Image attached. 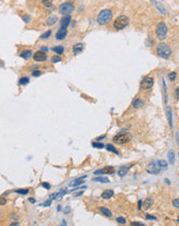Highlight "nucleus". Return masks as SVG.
I'll return each mask as SVG.
<instances>
[{"mask_svg": "<svg viewBox=\"0 0 179 226\" xmlns=\"http://www.w3.org/2000/svg\"><path fill=\"white\" fill-rule=\"evenodd\" d=\"M64 46H62V45H58V46H54L52 48V50L53 51H55L57 55H62L63 53H64Z\"/></svg>", "mask_w": 179, "mask_h": 226, "instance_id": "nucleus-19", "label": "nucleus"}, {"mask_svg": "<svg viewBox=\"0 0 179 226\" xmlns=\"http://www.w3.org/2000/svg\"><path fill=\"white\" fill-rule=\"evenodd\" d=\"M82 194H84V191H79V192H77V193L74 194V196L77 197V196H80V195H82Z\"/></svg>", "mask_w": 179, "mask_h": 226, "instance_id": "nucleus-46", "label": "nucleus"}, {"mask_svg": "<svg viewBox=\"0 0 179 226\" xmlns=\"http://www.w3.org/2000/svg\"><path fill=\"white\" fill-rule=\"evenodd\" d=\"M176 138H177V142H178V145H179V134L178 133L176 134Z\"/></svg>", "mask_w": 179, "mask_h": 226, "instance_id": "nucleus-52", "label": "nucleus"}, {"mask_svg": "<svg viewBox=\"0 0 179 226\" xmlns=\"http://www.w3.org/2000/svg\"><path fill=\"white\" fill-rule=\"evenodd\" d=\"M41 51H43V53H45V51H47L48 50V48H47V46H40V48H39Z\"/></svg>", "mask_w": 179, "mask_h": 226, "instance_id": "nucleus-44", "label": "nucleus"}, {"mask_svg": "<svg viewBox=\"0 0 179 226\" xmlns=\"http://www.w3.org/2000/svg\"><path fill=\"white\" fill-rule=\"evenodd\" d=\"M129 23H130V20L128 17H126V16H118L116 19L114 20V22H113L112 26L113 28L115 29V30H123L125 29L128 25H129Z\"/></svg>", "mask_w": 179, "mask_h": 226, "instance_id": "nucleus-3", "label": "nucleus"}, {"mask_svg": "<svg viewBox=\"0 0 179 226\" xmlns=\"http://www.w3.org/2000/svg\"><path fill=\"white\" fill-rule=\"evenodd\" d=\"M99 210H100V212L103 214L104 216L108 217V218H111V217H112V213H111V211H110L109 209H107V208H105V207H101Z\"/></svg>", "mask_w": 179, "mask_h": 226, "instance_id": "nucleus-17", "label": "nucleus"}, {"mask_svg": "<svg viewBox=\"0 0 179 226\" xmlns=\"http://www.w3.org/2000/svg\"><path fill=\"white\" fill-rule=\"evenodd\" d=\"M116 222L120 223V224H125L126 223V219L123 218V217H117L116 218Z\"/></svg>", "mask_w": 179, "mask_h": 226, "instance_id": "nucleus-35", "label": "nucleus"}, {"mask_svg": "<svg viewBox=\"0 0 179 226\" xmlns=\"http://www.w3.org/2000/svg\"><path fill=\"white\" fill-rule=\"evenodd\" d=\"M94 174L95 175H98V174H103V173H102V171H96Z\"/></svg>", "mask_w": 179, "mask_h": 226, "instance_id": "nucleus-50", "label": "nucleus"}, {"mask_svg": "<svg viewBox=\"0 0 179 226\" xmlns=\"http://www.w3.org/2000/svg\"><path fill=\"white\" fill-rule=\"evenodd\" d=\"M132 225H140V226H144V224L143 223H139V222H133V223H131Z\"/></svg>", "mask_w": 179, "mask_h": 226, "instance_id": "nucleus-47", "label": "nucleus"}, {"mask_svg": "<svg viewBox=\"0 0 179 226\" xmlns=\"http://www.w3.org/2000/svg\"><path fill=\"white\" fill-rule=\"evenodd\" d=\"M41 2H42V4L45 6V7H51L52 6V4H53V2H52V0H41Z\"/></svg>", "mask_w": 179, "mask_h": 226, "instance_id": "nucleus-33", "label": "nucleus"}, {"mask_svg": "<svg viewBox=\"0 0 179 226\" xmlns=\"http://www.w3.org/2000/svg\"><path fill=\"white\" fill-rule=\"evenodd\" d=\"M94 182H100V183H109V179L105 178V177H97L93 179Z\"/></svg>", "mask_w": 179, "mask_h": 226, "instance_id": "nucleus-24", "label": "nucleus"}, {"mask_svg": "<svg viewBox=\"0 0 179 226\" xmlns=\"http://www.w3.org/2000/svg\"><path fill=\"white\" fill-rule=\"evenodd\" d=\"M29 201L30 203H35V199L34 198H29Z\"/></svg>", "mask_w": 179, "mask_h": 226, "instance_id": "nucleus-51", "label": "nucleus"}, {"mask_svg": "<svg viewBox=\"0 0 179 226\" xmlns=\"http://www.w3.org/2000/svg\"><path fill=\"white\" fill-rule=\"evenodd\" d=\"M155 32H157V36L160 40H165L166 37H167V33H168V27L167 25L164 23V22H160L157 25V29H155Z\"/></svg>", "mask_w": 179, "mask_h": 226, "instance_id": "nucleus-4", "label": "nucleus"}, {"mask_svg": "<svg viewBox=\"0 0 179 226\" xmlns=\"http://www.w3.org/2000/svg\"><path fill=\"white\" fill-rule=\"evenodd\" d=\"M159 161V164H160V169H164V170H167L168 169V163H167V161L164 159H160L158 160Z\"/></svg>", "mask_w": 179, "mask_h": 226, "instance_id": "nucleus-26", "label": "nucleus"}, {"mask_svg": "<svg viewBox=\"0 0 179 226\" xmlns=\"http://www.w3.org/2000/svg\"><path fill=\"white\" fill-rule=\"evenodd\" d=\"M66 36H67V29L60 28L56 34V39L57 40H63V39H65Z\"/></svg>", "mask_w": 179, "mask_h": 226, "instance_id": "nucleus-11", "label": "nucleus"}, {"mask_svg": "<svg viewBox=\"0 0 179 226\" xmlns=\"http://www.w3.org/2000/svg\"><path fill=\"white\" fill-rule=\"evenodd\" d=\"M166 113H167V117H168V121H169L170 128H172V126H173V119H172L173 113H172V109H171L170 106H167V107H166Z\"/></svg>", "mask_w": 179, "mask_h": 226, "instance_id": "nucleus-13", "label": "nucleus"}, {"mask_svg": "<svg viewBox=\"0 0 179 226\" xmlns=\"http://www.w3.org/2000/svg\"><path fill=\"white\" fill-rule=\"evenodd\" d=\"M82 50H84V44H82V43H76V44H74L73 47H72V51H73L74 55H79V54H81Z\"/></svg>", "mask_w": 179, "mask_h": 226, "instance_id": "nucleus-12", "label": "nucleus"}, {"mask_svg": "<svg viewBox=\"0 0 179 226\" xmlns=\"http://www.w3.org/2000/svg\"><path fill=\"white\" fill-rule=\"evenodd\" d=\"M70 210H71V209H70V207H67L66 210H65V214H68V213L70 212Z\"/></svg>", "mask_w": 179, "mask_h": 226, "instance_id": "nucleus-49", "label": "nucleus"}, {"mask_svg": "<svg viewBox=\"0 0 179 226\" xmlns=\"http://www.w3.org/2000/svg\"><path fill=\"white\" fill-rule=\"evenodd\" d=\"M17 193H20V194H27L29 192L28 189H19V190H16Z\"/></svg>", "mask_w": 179, "mask_h": 226, "instance_id": "nucleus-34", "label": "nucleus"}, {"mask_svg": "<svg viewBox=\"0 0 179 226\" xmlns=\"http://www.w3.org/2000/svg\"><path fill=\"white\" fill-rule=\"evenodd\" d=\"M58 10L61 15L63 16H67V15H70L71 12H73L74 10V5L71 3V2H64L62 4L59 5L58 7Z\"/></svg>", "mask_w": 179, "mask_h": 226, "instance_id": "nucleus-5", "label": "nucleus"}, {"mask_svg": "<svg viewBox=\"0 0 179 226\" xmlns=\"http://www.w3.org/2000/svg\"><path fill=\"white\" fill-rule=\"evenodd\" d=\"M52 200H53V199H49V200L47 199V201L43 204V206H44V207H49V206H51V204H52Z\"/></svg>", "mask_w": 179, "mask_h": 226, "instance_id": "nucleus-42", "label": "nucleus"}, {"mask_svg": "<svg viewBox=\"0 0 179 226\" xmlns=\"http://www.w3.org/2000/svg\"><path fill=\"white\" fill-rule=\"evenodd\" d=\"M175 98H176L177 100H179V86L175 90Z\"/></svg>", "mask_w": 179, "mask_h": 226, "instance_id": "nucleus-43", "label": "nucleus"}, {"mask_svg": "<svg viewBox=\"0 0 179 226\" xmlns=\"http://www.w3.org/2000/svg\"><path fill=\"white\" fill-rule=\"evenodd\" d=\"M145 218H146V219H148V220H157V217L150 216V215H148V214H146V215H145Z\"/></svg>", "mask_w": 179, "mask_h": 226, "instance_id": "nucleus-39", "label": "nucleus"}, {"mask_svg": "<svg viewBox=\"0 0 179 226\" xmlns=\"http://www.w3.org/2000/svg\"><path fill=\"white\" fill-rule=\"evenodd\" d=\"M20 56L23 58L24 60H29L32 56V50L31 49H25L20 54Z\"/></svg>", "mask_w": 179, "mask_h": 226, "instance_id": "nucleus-16", "label": "nucleus"}, {"mask_svg": "<svg viewBox=\"0 0 179 226\" xmlns=\"http://www.w3.org/2000/svg\"><path fill=\"white\" fill-rule=\"evenodd\" d=\"M144 101H142L140 98H136V99H134V101H133V107L134 108H136V109H138V108H141L144 106Z\"/></svg>", "mask_w": 179, "mask_h": 226, "instance_id": "nucleus-15", "label": "nucleus"}, {"mask_svg": "<svg viewBox=\"0 0 179 226\" xmlns=\"http://www.w3.org/2000/svg\"><path fill=\"white\" fill-rule=\"evenodd\" d=\"M112 19V11L108 8L106 10H101L99 13H98V17H97V22L99 25L101 26H105L106 24H108L110 22V20Z\"/></svg>", "mask_w": 179, "mask_h": 226, "instance_id": "nucleus-2", "label": "nucleus"}, {"mask_svg": "<svg viewBox=\"0 0 179 226\" xmlns=\"http://www.w3.org/2000/svg\"><path fill=\"white\" fill-rule=\"evenodd\" d=\"M85 176H84L82 178H79V179H76V180H74V181H72V182L70 183V186H73V187H74V186H77V185L82 184V183L85 182V181H82V180L85 179Z\"/></svg>", "mask_w": 179, "mask_h": 226, "instance_id": "nucleus-22", "label": "nucleus"}, {"mask_svg": "<svg viewBox=\"0 0 179 226\" xmlns=\"http://www.w3.org/2000/svg\"><path fill=\"white\" fill-rule=\"evenodd\" d=\"M157 54L162 59H169L172 56V48L169 44L165 42H160L157 45Z\"/></svg>", "mask_w": 179, "mask_h": 226, "instance_id": "nucleus-1", "label": "nucleus"}, {"mask_svg": "<svg viewBox=\"0 0 179 226\" xmlns=\"http://www.w3.org/2000/svg\"><path fill=\"white\" fill-rule=\"evenodd\" d=\"M177 221H178V222H179V219H178V220H177Z\"/></svg>", "mask_w": 179, "mask_h": 226, "instance_id": "nucleus-54", "label": "nucleus"}, {"mask_svg": "<svg viewBox=\"0 0 179 226\" xmlns=\"http://www.w3.org/2000/svg\"><path fill=\"white\" fill-rule=\"evenodd\" d=\"M113 194H114L113 190H111V189H106V190H104L103 192H102L101 197L104 198V199H109V198L112 197Z\"/></svg>", "mask_w": 179, "mask_h": 226, "instance_id": "nucleus-14", "label": "nucleus"}, {"mask_svg": "<svg viewBox=\"0 0 179 226\" xmlns=\"http://www.w3.org/2000/svg\"><path fill=\"white\" fill-rule=\"evenodd\" d=\"M51 61H52V63H58V62H61L62 61V59H61V56H52V59H51Z\"/></svg>", "mask_w": 179, "mask_h": 226, "instance_id": "nucleus-31", "label": "nucleus"}, {"mask_svg": "<svg viewBox=\"0 0 179 226\" xmlns=\"http://www.w3.org/2000/svg\"><path fill=\"white\" fill-rule=\"evenodd\" d=\"M92 146L94 147V148H99V149H101V148H104L105 147V145H104L103 143H99V142H93L92 143Z\"/></svg>", "mask_w": 179, "mask_h": 226, "instance_id": "nucleus-29", "label": "nucleus"}, {"mask_svg": "<svg viewBox=\"0 0 179 226\" xmlns=\"http://www.w3.org/2000/svg\"><path fill=\"white\" fill-rule=\"evenodd\" d=\"M153 205V199L150 197H147L145 200H144V204H143V208L145 209V210H147V209H150L151 206Z\"/></svg>", "mask_w": 179, "mask_h": 226, "instance_id": "nucleus-18", "label": "nucleus"}, {"mask_svg": "<svg viewBox=\"0 0 179 226\" xmlns=\"http://www.w3.org/2000/svg\"><path fill=\"white\" fill-rule=\"evenodd\" d=\"M141 206H142V201L141 200H139V203H138V209H139V210H141Z\"/></svg>", "mask_w": 179, "mask_h": 226, "instance_id": "nucleus-48", "label": "nucleus"}, {"mask_svg": "<svg viewBox=\"0 0 179 226\" xmlns=\"http://www.w3.org/2000/svg\"><path fill=\"white\" fill-rule=\"evenodd\" d=\"M70 23H71V16L70 15L64 16L61 20V28L67 29V27L70 25Z\"/></svg>", "mask_w": 179, "mask_h": 226, "instance_id": "nucleus-10", "label": "nucleus"}, {"mask_svg": "<svg viewBox=\"0 0 179 226\" xmlns=\"http://www.w3.org/2000/svg\"><path fill=\"white\" fill-rule=\"evenodd\" d=\"M114 172H115V170H114V168L111 167V166L105 167V168L102 170V173H103V174H108V175H111V174H113Z\"/></svg>", "mask_w": 179, "mask_h": 226, "instance_id": "nucleus-20", "label": "nucleus"}, {"mask_svg": "<svg viewBox=\"0 0 179 226\" xmlns=\"http://www.w3.org/2000/svg\"><path fill=\"white\" fill-rule=\"evenodd\" d=\"M131 141V137L127 134V133H120L117 135H115L113 137V142L116 143V144H120V145H123V144H127Z\"/></svg>", "mask_w": 179, "mask_h": 226, "instance_id": "nucleus-6", "label": "nucleus"}, {"mask_svg": "<svg viewBox=\"0 0 179 226\" xmlns=\"http://www.w3.org/2000/svg\"><path fill=\"white\" fill-rule=\"evenodd\" d=\"M173 206L175 208H178L179 209V198H175L173 200Z\"/></svg>", "mask_w": 179, "mask_h": 226, "instance_id": "nucleus-37", "label": "nucleus"}, {"mask_svg": "<svg viewBox=\"0 0 179 226\" xmlns=\"http://www.w3.org/2000/svg\"><path fill=\"white\" fill-rule=\"evenodd\" d=\"M153 82H154V80H153V78L151 76H146V77H144L142 79L141 83H140V87L142 90H145V91L150 90L151 87L153 86Z\"/></svg>", "mask_w": 179, "mask_h": 226, "instance_id": "nucleus-8", "label": "nucleus"}, {"mask_svg": "<svg viewBox=\"0 0 179 226\" xmlns=\"http://www.w3.org/2000/svg\"><path fill=\"white\" fill-rule=\"evenodd\" d=\"M105 138H106V135H103V136H101V137H98L96 140H97V141H101V140H103Z\"/></svg>", "mask_w": 179, "mask_h": 226, "instance_id": "nucleus-45", "label": "nucleus"}, {"mask_svg": "<svg viewBox=\"0 0 179 226\" xmlns=\"http://www.w3.org/2000/svg\"><path fill=\"white\" fill-rule=\"evenodd\" d=\"M168 157H169V162L171 164H173L174 161H175V156H174V152H173V151H169Z\"/></svg>", "mask_w": 179, "mask_h": 226, "instance_id": "nucleus-28", "label": "nucleus"}, {"mask_svg": "<svg viewBox=\"0 0 179 226\" xmlns=\"http://www.w3.org/2000/svg\"><path fill=\"white\" fill-rule=\"evenodd\" d=\"M41 75V72L40 71H32V76L34 77H38V76Z\"/></svg>", "mask_w": 179, "mask_h": 226, "instance_id": "nucleus-38", "label": "nucleus"}, {"mask_svg": "<svg viewBox=\"0 0 179 226\" xmlns=\"http://www.w3.org/2000/svg\"><path fill=\"white\" fill-rule=\"evenodd\" d=\"M160 167L159 164V161H151L150 163L147 164L146 167V172L149 173L151 175H157V174H160Z\"/></svg>", "mask_w": 179, "mask_h": 226, "instance_id": "nucleus-7", "label": "nucleus"}, {"mask_svg": "<svg viewBox=\"0 0 179 226\" xmlns=\"http://www.w3.org/2000/svg\"><path fill=\"white\" fill-rule=\"evenodd\" d=\"M51 35H52V31L48 30L47 32H44V34H42V35L40 36V38H41V39H47V38L51 37Z\"/></svg>", "mask_w": 179, "mask_h": 226, "instance_id": "nucleus-32", "label": "nucleus"}, {"mask_svg": "<svg viewBox=\"0 0 179 226\" xmlns=\"http://www.w3.org/2000/svg\"><path fill=\"white\" fill-rule=\"evenodd\" d=\"M41 185H42V187H44L45 189H49V188H51V185H49L48 183H45V182H43Z\"/></svg>", "mask_w": 179, "mask_h": 226, "instance_id": "nucleus-41", "label": "nucleus"}, {"mask_svg": "<svg viewBox=\"0 0 179 226\" xmlns=\"http://www.w3.org/2000/svg\"><path fill=\"white\" fill-rule=\"evenodd\" d=\"M6 204V199L4 197H1L0 196V206H3V205H5Z\"/></svg>", "mask_w": 179, "mask_h": 226, "instance_id": "nucleus-40", "label": "nucleus"}, {"mask_svg": "<svg viewBox=\"0 0 179 226\" xmlns=\"http://www.w3.org/2000/svg\"><path fill=\"white\" fill-rule=\"evenodd\" d=\"M106 149L108 151H110V152H113V153H115V154H120V152L116 150L114 147H113L111 144H107L106 145Z\"/></svg>", "mask_w": 179, "mask_h": 226, "instance_id": "nucleus-27", "label": "nucleus"}, {"mask_svg": "<svg viewBox=\"0 0 179 226\" xmlns=\"http://www.w3.org/2000/svg\"><path fill=\"white\" fill-rule=\"evenodd\" d=\"M168 77H169V80L170 81H174L175 79H176V77H177V73L176 72H170L169 74H168Z\"/></svg>", "mask_w": 179, "mask_h": 226, "instance_id": "nucleus-30", "label": "nucleus"}, {"mask_svg": "<svg viewBox=\"0 0 179 226\" xmlns=\"http://www.w3.org/2000/svg\"><path fill=\"white\" fill-rule=\"evenodd\" d=\"M178 156H179V154H178Z\"/></svg>", "mask_w": 179, "mask_h": 226, "instance_id": "nucleus-55", "label": "nucleus"}, {"mask_svg": "<svg viewBox=\"0 0 179 226\" xmlns=\"http://www.w3.org/2000/svg\"><path fill=\"white\" fill-rule=\"evenodd\" d=\"M29 82H30V79H29V77H27V76H24V77L20 78V80H19L20 85H26V84H28Z\"/></svg>", "mask_w": 179, "mask_h": 226, "instance_id": "nucleus-23", "label": "nucleus"}, {"mask_svg": "<svg viewBox=\"0 0 179 226\" xmlns=\"http://www.w3.org/2000/svg\"><path fill=\"white\" fill-rule=\"evenodd\" d=\"M47 54L43 53V51H41V50H38V51H36L33 55V60L35 62H44V61H47Z\"/></svg>", "mask_w": 179, "mask_h": 226, "instance_id": "nucleus-9", "label": "nucleus"}, {"mask_svg": "<svg viewBox=\"0 0 179 226\" xmlns=\"http://www.w3.org/2000/svg\"><path fill=\"white\" fill-rule=\"evenodd\" d=\"M166 183H167V184H170V181L168 179H166Z\"/></svg>", "mask_w": 179, "mask_h": 226, "instance_id": "nucleus-53", "label": "nucleus"}, {"mask_svg": "<svg viewBox=\"0 0 179 226\" xmlns=\"http://www.w3.org/2000/svg\"><path fill=\"white\" fill-rule=\"evenodd\" d=\"M132 166V164H131ZM130 167V166H129ZM129 167H123V169H121L118 171V176L120 177H125L126 175H127V173H128V169H129Z\"/></svg>", "mask_w": 179, "mask_h": 226, "instance_id": "nucleus-25", "label": "nucleus"}, {"mask_svg": "<svg viewBox=\"0 0 179 226\" xmlns=\"http://www.w3.org/2000/svg\"><path fill=\"white\" fill-rule=\"evenodd\" d=\"M57 20H58L57 16H51V17H48V19H47V25H49V26H54V25L57 23Z\"/></svg>", "mask_w": 179, "mask_h": 226, "instance_id": "nucleus-21", "label": "nucleus"}, {"mask_svg": "<svg viewBox=\"0 0 179 226\" xmlns=\"http://www.w3.org/2000/svg\"><path fill=\"white\" fill-rule=\"evenodd\" d=\"M22 19H23V21H24V23H26V24H28L29 22L31 21V18L29 17L28 15H25V16H23V18H22Z\"/></svg>", "mask_w": 179, "mask_h": 226, "instance_id": "nucleus-36", "label": "nucleus"}]
</instances>
